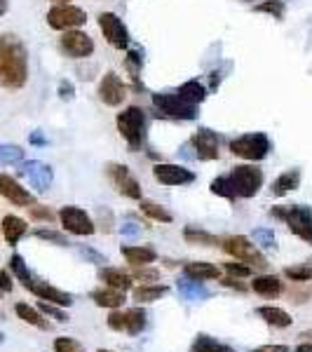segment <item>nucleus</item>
Here are the masks:
<instances>
[{"instance_id":"obj_59","label":"nucleus","mask_w":312,"mask_h":352,"mask_svg":"<svg viewBox=\"0 0 312 352\" xmlns=\"http://www.w3.org/2000/svg\"><path fill=\"white\" fill-rule=\"evenodd\" d=\"M242 3H256V0H242Z\"/></svg>"},{"instance_id":"obj_54","label":"nucleus","mask_w":312,"mask_h":352,"mask_svg":"<svg viewBox=\"0 0 312 352\" xmlns=\"http://www.w3.org/2000/svg\"><path fill=\"white\" fill-rule=\"evenodd\" d=\"M28 141H31L33 146H45V144H47V141H45V136H43L41 132H33V134H31V139H28Z\"/></svg>"},{"instance_id":"obj_34","label":"nucleus","mask_w":312,"mask_h":352,"mask_svg":"<svg viewBox=\"0 0 312 352\" xmlns=\"http://www.w3.org/2000/svg\"><path fill=\"white\" fill-rule=\"evenodd\" d=\"M141 212L146 214L151 221H157V223H172L174 217L157 202H151V200H141Z\"/></svg>"},{"instance_id":"obj_36","label":"nucleus","mask_w":312,"mask_h":352,"mask_svg":"<svg viewBox=\"0 0 312 352\" xmlns=\"http://www.w3.org/2000/svg\"><path fill=\"white\" fill-rule=\"evenodd\" d=\"M209 188H212L214 195L225 197V200H235V190H232V184H230L228 176H219V179H214Z\"/></svg>"},{"instance_id":"obj_2","label":"nucleus","mask_w":312,"mask_h":352,"mask_svg":"<svg viewBox=\"0 0 312 352\" xmlns=\"http://www.w3.org/2000/svg\"><path fill=\"white\" fill-rule=\"evenodd\" d=\"M270 217L285 221L289 230L303 242L312 244V209L305 204H285V207H272Z\"/></svg>"},{"instance_id":"obj_47","label":"nucleus","mask_w":312,"mask_h":352,"mask_svg":"<svg viewBox=\"0 0 312 352\" xmlns=\"http://www.w3.org/2000/svg\"><path fill=\"white\" fill-rule=\"evenodd\" d=\"M225 272H228L230 277H249L252 275V265L247 263H237V261H232V263H225Z\"/></svg>"},{"instance_id":"obj_55","label":"nucleus","mask_w":312,"mask_h":352,"mask_svg":"<svg viewBox=\"0 0 312 352\" xmlns=\"http://www.w3.org/2000/svg\"><path fill=\"white\" fill-rule=\"evenodd\" d=\"M296 352H312V343H303V345H298Z\"/></svg>"},{"instance_id":"obj_16","label":"nucleus","mask_w":312,"mask_h":352,"mask_svg":"<svg viewBox=\"0 0 312 352\" xmlns=\"http://www.w3.org/2000/svg\"><path fill=\"white\" fill-rule=\"evenodd\" d=\"M0 195L8 202L16 204V207H33L36 204V195L28 192L19 181H14L10 174H0Z\"/></svg>"},{"instance_id":"obj_41","label":"nucleus","mask_w":312,"mask_h":352,"mask_svg":"<svg viewBox=\"0 0 312 352\" xmlns=\"http://www.w3.org/2000/svg\"><path fill=\"white\" fill-rule=\"evenodd\" d=\"M38 310H41L45 317H54V320L61 322V324H66V322H68V315H66L64 310H61V305H54V303H47V300H41V303H38Z\"/></svg>"},{"instance_id":"obj_32","label":"nucleus","mask_w":312,"mask_h":352,"mask_svg":"<svg viewBox=\"0 0 312 352\" xmlns=\"http://www.w3.org/2000/svg\"><path fill=\"white\" fill-rule=\"evenodd\" d=\"M190 352H235V350L216 338L207 336V333H197L190 345Z\"/></svg>"},{"instance_id":"obj_4","label":"nucleus","mask_w":312,"mask_h":352,"mask_svg":"<svg viewBox=\"0 0 312 352\" xmlns=\"http://www.w3.org/2000/svg\"><path fill=\"white\" fill-rule=\"evenodd\" d=\"M221 247H223V252L228 254V256L235 258V261H242V263L254 265V268H260V270L268 268V258H265L263 254L258 252L256 244H254L245 235H230V237H225V240L221 242Z\"/></svg>"},{"instance_id":"obj_58","label":"nucleus","mask_w":312,"mask_h":352,"mask_svg":"<svg viewBox=\"0 0 312 352\" xmlns=\"http://www.w3.org/2000/svg\"><path fill=\"white\" fill-rule=\"evenodd\" d=\"M96 352H113V350H104V348H101V350H96Z\"/></svg>"},{"instance_id":"obj_48","label":"nucleus","mask_w":312,"mask_h":352,"mask_svg":"<svg viewBox=\"0 0 312 352\" xmlns=\"http://www.w3.org/2000/svg\"><path fill=\"white\" fill-rule=\"evenodd\" d=\"M78 252H80V256L85 261H89V263H96V265H106V263H109V258H106L104 254L94 252V249H89V247H80Z\"/></svg>"},{"instance_id":"obj_12","label":"nucleus","mask_w":312,"mask_h":352,"mask_svg":"<svg viewBox=\"0 0 312 352\" xmlns=\"http://www.w3.org/2000/svg\"><path fill=\"white\" fill-rule=\"evenodd\" d=\"M106 174H109L111 184L115 186V190L120 192V195L129 197V200H141V186L132 176V172H129L127 164L109 162L106 164Z\"/></svg>"},{"instance_id":"obj_56","label":"nucleus","mask_w":312,"mask_h":352,"mask_svg":"<svg viewBox=\"0 0 312 352\" xmlns=\"http://www.w3.org/2000/svg\"><path fill=\"white\" fill-rule=\"evenodd\" d=\"M8 12V0H0V16Z\"/></svg>"},{"instance_id":"obj_33","label":"nucleus","mask_w":312,"mask_h":352,"mask_svg":"<svg viewBox=\"0 0 312 352\" xmlns=\"http://www.w3.org/2000/svg\"><path fill=\"white\" fill-rule=\"evenodd\" d=\"M183 237L188 244H200V247H219L221 244L216 235H212V232H207L202 228H195V226H188V228L183 230Z\"/></svg>"},{"instance_id":"obj_28","label":"nucleus","mask_w":312,"mask_h":352,"mask_svg":"<svg viewBox=\"0 0 312 352\" xmlns=\"http://www.w3.org/2000/svg\"><path fill=\"white\" fill-rule=\"evenodd\" d=\"M14 312H16V317H19V320H24L26 324L41 329V331H47V329H49V322L45 320L43 312L38 310V308H31L28 303H16L14 305Z\"/></svg>"},{"instance_id":"obj_15","label":"nucleus","mask_w":312,"mask_h":352,"mask_svg":"<svg viewBox=\"0 0 312 352\" xmlns=\"http://www.w3.org/2000/svg\"><path fill=\"white\" fill-rule=\"evenodd\" d=\"M19 174L31 184V188H36L38 192L49 190L54 181V172L49 164H45L41 160H31V162H19Z\"/></svg>"},{"instance_id":"obj_22","label":"nucleus","mask_w":312,"mask_h":352,"mask_svg":"<svg viewBox=\"0 0 312 352\" xmlns=\"http://www.w3.org/2000/svg\"><path fill=\"white\" fill-rule=\"evenodd\" d=\"M183 275L192 277V280L207 282V280H219L221 270L214 263H207V261H190V263L183 265Z\"/></svg>"},{"instance_id":"obj_30","label":"nucleus","mask_w":312,"mask_h":352,"mask_svg":"<svg viewBox=\"0 0 312 352\" xmlns=\"http://www.w3.org/2000/svg\"><path fill=\"white\" fill-rule=\"evenodd\" d=\"M167 294H169L167 285H141L132 292V298L136 303H153V300H160Z\"/></svg>"},{"instance_id":"obj_57","label":"nucleus","mask_w":312,"mask_h":352,"mask_svg":"<svg viewBox=\"0 0 312 352\" xmlns=\"http://www.w3.org/2000/svg\"><path fill=\"white\" fill-rule=\"evenodd\" d=\"M52 3H56V5H71V0H52Z\"/></svg>"},{"instance_id":"obj_18","label":"nucleus","mask_w":312,"mask_h":352,"mask_svg":"<svg viewBox=\"0 0 312 352\" xmlns=\"http://www.w3.org/2000/svg\"><path fill=\"white\" fill-rule=\"evenodd\" d=\"M190 144L195 146V157H197V160L209 162V160H216V157H219V134L212 132V129H207V127L197 129Z\"/></svg>"},{"instance_id":"obj_11","label":"nucleus","mask_w":312,"mask_h":352,"mask_svg":"<svg viewBox=\"0 0 312 352\" xmlns=\"http://www.w3.org/2000/svg\"><path fill=\"white\" fill-rule=\"evenodd\" d=\"M87 21V12L76 5H56L47 12V24L54 31H71V28H80Z\"/></svg>"},{"instance_id":"obj_24","label":"nucleus","mask_w":312,"mask_h":352,"mask_svg":"<svg viewBox=\"0 0 312 352\" xmlns=\"http://www.w3.org/2000/svg\"><path fill=\"white\" fill-rule=\"evenodd\" d=\"M120 252L129 265H151L157 261V252L153 247H132V244H127Z\"/></svg>"},{"instance_id":"obj_13","label":"nucleus","mask_w":312,"mask_h":352,"mask_svg":"<svg viewBox=\"0 0 312 352\" xmlns=\"http://www.w3.org/2000/svg\"><path fill=\"white\" fill-rule=\"evenodd\" d=\"M61 52L71 59H89L94 52V41L87 36V33L78 31V28H71V31H64L59 41Z\"/></svg>"},{"instance_id":"obj_10","label":"nucleus","mask_w":312,"mask_h":352,"mask_svg":"<svg viewBox=\"0 0 312 352\" xmlns=\"http://www.w3.org/2000/svg\"><path fill=\"white\" fill-rule=\"evenodd\" d=\"M56 217H59L64 230H68L71 235L85 237V235H92V232L96 230L92 217H89L85 209L76 207V204H66V207H61V212L56 214Z\"/></svg>"},{"instance_id":"obj_46","label":"nucleus","mask_w":312,"mask_h":352,"mask_svg":"<svg viewBox=\"0 0 312 352\" xmlns=\"http://www.w3.org/2000/svg\"><path fill=\"white\" fill-rule=\"evenodd\" d=\"M28 214H31L33 221H43V223H54V221L59 219L49 207H36V204L28 207Z\"/></svg>"},{"instance_id":"obj_20","label":"nucleus","mask_w":312,"mask_h":352,"mask_svg":"<svg viewBox=\"0 0 312 352\" xmlns=\"http://www.w3.org/2000/svg\"><path fill=\"white\" fill-rule=\"evenodd\" d=\"M177 289H179L181 298L190 300V303H202V300L212 298V292L204 287V282L192 280V277H186V275L177 282Z\"/></svg>"},{"instance_id":"obj_5","label":"nucleus","mask_w":312,"mask_h":352,"mask_svg":"<svg viewBox=\"0 0 312 352\" xmlns=\"http://www.w3.org/2000/svg\"><path fill=\"white\" fill-rule=\"evenodd\" d=\"M232 190H235V197H256L258 190L263 188V172L256 167V164H237L232 167V172L228 174Z\"/></svg>"},{"instance_id":"obj_14","label":"nucleus","mask_w":312,"mask_h":352,"mask_svg":"<svg viewBox=\"0 0 312 352\" xmlns=\"http://www.w3.org/2000/svg\"><path fill=\"white\" fill-rule=\"evenodd\" d=\"M99 28L104 33V38L109 41L115 50H127L129 45V31L127 26L122 24V19L113 12H101L99 14Z\"/></svg>"},{"instance_id":"obj_39","label":"nucleus","mask_w":312,"mask_h":352,"mask_svg":"<svg viewBox=\"0 0 312 352\" xmlns=\"http://www.w3.org/2000/svg\"><path fill=\"white\" fill-rule=\"evenodd\" d=\"M285 275L293 282H308L312 280V263H300V265H291V268H285Z\"/></svg>"},{"instance_id":"obj_52","label":"nucleus","mask_w":312,"mask_h":352,"mask_svg":"<svg viewBox=\"0 0 312 352\" xmlns=\"http://www.w3.org/2000/svg\"><path fill=\"white\" fill-rule=\"evenodd\" d=\"M120 232L124 237H139L141 235V226L139 223H132V221H127V223L120 226Z\"/></svg>"},{"instance_id":"obj_1","label":"nucleus","mask_w":312,"mask_h":352,"mask_svg":"<svg viewBox=\"0 0 312 352\" xmlns=\"http://www.w3.org/2000/svg\"><path fill=\"white\" fill-rule=\"evenodd\" d=\"M28 80V54L12 33L0 36V87L19 89Z\"/></svg>"},{"instance_id":"obj_27","label":"nucleus","mask_w":312,"mask_h":352,"mask_svg":"<svg viewBox=\"0 0 312 352\" xmlns=\"http://www.w3.org/2000/svg\"><path fill=\"white\" fill-rule=\"evenodd\" d=\"M92 300L99 308H120V305L124 303V292H118V289L113 287H101V289H94L92 292Z\"/></svg>"},{"instance_id":"obj_60","label":"nucleus","mask_w":312,"mask_h":352,"mask_svg":"<svg viewBox=\"0 0 312 352\" xmlns=\"http://www.w3.org/2000/svg\"><path fill=\"white\" fill-rule=\"evenodd\" d=\"M99 3H101V0H99Z\"/></svg>"},{"instance_id":"obj_35","label":"nucleus","mask_w":312,"mask_h":352,"mask_svg":"<svg viewBox=\"0 0 312 352\" xmlns=\"http://www.w3.org/2000/svg\"><path fill=\"white\" fill-rule=\"evenodd\" d=\"M19 162H24V148H19L14 144H0V167Z\"/></svg>"},{"instance_id":"obj_53","label":"nucleus","mask_w":312,"mask_h":352,"mask_svg":"<svg viewBox=\"0 0 312 352\" xmlns=\"http://www.w3.org/2000/svg\"><path fill=\"white\" fill-rule=\"evenodd\" d=\"M249 352H289L287 345H260L256 350H249Z\"/></svg>"},{"instance_id":"obj_9","label":"nucleus","mask_w":312,"mask_h":352,"mask_svg":"<svg viewBox=\"0 0 312 352\" xmlns=\"http://www.w3.org/2000/svg\"><path fill=\"white\" fill-rule=\"evenodd\" d=\"M24 289L33 294V296H38L41 300H47V303H54V305H61V308H71L73 305V296L68 292H61V289L52 287L49 282H43L38 280L33 272H28L24 280H19Z\"/></svg>"},{"instance_id":"obj_51","label":"nucleus","mask_w":312,"mask_h":352,"mask_svg":"<svg viewBox=\"0 0 312 352\" xmlns=\"http://www.w3.org/2000/svg\"><path fill=\"white\" fill-rule=\"evenodd\" d=\"M219 282H221L223 287L235 289V292H240V294H245V292H247V287L242 285V282H237V277H219Z\"/></svg>"},{"instance_id":"obj_21","label":"nucleus","mask_w":312,"mask_h":352,"mask_svg":"<svg viewBox=\"0 0 312 352\" xmlns=\"http://www.w3.org/2000/svg\"><path fill=\"white\" fill-rule=\"evenodd\" d=\"M0 232H3L5 242H8L10 247H14V244H19L21 237L28 232V226L24 219L14 217V214H8V217L3 219V223H0Z\"/></svg>"},{"instance_id":"obj_44","label":"nucleus","mask_w":312,"mask_h":352,"mask_svg":"<svg viewBox=\"0 0 312 352\" xmlns=\"http://www.w3.org/2000/svg\"><path fill=\"white\" fill-rule=\"evenodd\" d=\"M54 352H85V348L71 336H59L54 340Z\"/></svg>"},{"instance_id":"obj_43","label":"nucleus","mask_w":312,"mask_h":352,"mask_svg":"<svg viewBox=\"0 0 312 352\" xmlns=\"http://www.w3.org/2000/svg\"><path fill=\"white\" fill-rule=\"evenodd\" d=\"M94 226H99L101 232H113V226H115V221H113V212H109V209H104V207H99V209H96Z\"/></svg>"},{"instance_id":"obj_31","label":"nucleus","mask_w":312,"mask_h":352,"mask_svg":"<svg viewBox=\"0 0 312 352\" xmlns=\"http://www.w3.org/2000/svg\"><path fill=\"white\" fill-rule=\"evenodd\" d=\"M177 94L181 96V99H186L188 104L192 106H197V104H202L204 99H207V89H204V85L200 80H188V82H183L181 87L177 89Z\"/></svg>"},{"instance_id":"obj_23","label":"nucleus","mask_w":312,"mask_h":352,"mask_svg":"<svg viewBox=\"0 0 312 352\" xmlns=\"http://www.w3.org/2000/svg\"><path fill=\"white\" fill-rule=\"evenodd\" d=\"M99 280L104 282L106 287H113L118 292H129L132 289V275H127L124 270H118V268H101L99 270Z\"/></svg>"},{"instance_id":"obj_37","label":"nucleus","mask_w":312,"mask_h":352,"mask_svg":"<svg viewBox=\"0 0 312 352\" xmlns=\"http://www.w3.org/2000/svg\"><path fill=\"white\" fill-rule=\"evenodd\" d=\"M256 12H263V14H270L275 16V19H282L285 16V0H263L260 5H256Z\"/></svg>"},{"instance_id":"obj_40","label":"nucleus","mask_w":312,"mask_h":352,"mask_svg":"<svg viewBox=\"0 0 312 352\" xmlns=\"http://www.w3.org/2000/svg\"><path fill=\"white\" fill-rule=\"evenodd\" d=\"M132 280L146 282V285H155V282L160 280V272H157L155 268H148V265H134Z\"/></svg>"},{"instance_id":"obj_29","label":"nucleus","mask_w":312,"mask_h":352,"mask_svg":"<svg viewBox=\"0 0 312 352\" xmlns=\"http://www.w3.org/2000/svg\"><path fill=\"white\" fill-rule=\"evenodd\" d=\"M252 289L263 298H275L282 294V282L275 275H260L252 282Z\"/></svg>"},{"instance_id":"obj_7","label":"nucleus","mask_w":312,"mask_h":352,"mask_svg":"<svg viewBox=\"0 0 312 352\" xmlns=\"http://www.w3.org/2000/svg\"><path fill=\"white\" fill-rule=\"evenodd\" d=\"M153 106H155L164 118H172V120H195L197 118V106H192L186 99H181L177 92L174 94H167V92L153 94Z\"/></svg>"},{"instance_id":"obj_25","label":"nucleus","mask_w":312,"mask_h":352,"mask_svg":"<svg viewBox=\"0 0 312 352\" xmlns=\"http://www.w3.org/2000/svg\"><path fill=\"white\" fill-rule=\"evenodd\" d=\"M256 315L260 317V320L265 322L268 327H275V329H287L291 327V315H289L287 310L282 308H275V305H263V308L256 310Z\"/></svg>"},{"instance_id":"obj_42","label":"nucleus","mask_w":312,"mask_h":352,"mask_svg":"<svg viewBox=\"0 0 312 352\" xmlns=\"http://www.w3.org/2000/svg\"><path fill=\"white\" fill-rule=\"evenodd\" d=\"M254 242H256L258 247H263V249H277V237H275V232L268 230V228L254 230Z\"/></svg>"},{"instance_id":"obj_49","label":"nucleus","mask_w":312,"mask_h":352,"mask_svg":"<svg viewBox=\"0 0 312 352\" xmlns=\"http://www.w3.org/2000/svg\"><path fill=\"white\" fill-rule=\"evenodd\" d=\"M14 289V282H12V275L8 270H0V296L10 294Z\"/></svg>"},{"instance_id":"obj_6","label":"nucleus","mask_w":312,"mask_h":352,"mask_svg":"<svg viewBox=\"0 0 312 352\" xmlns=\"http://www.w3.org/2000/svg\"><path fill=\"white\" fill-rule=\"evenodd\" d=\"M272 148L268 134L263 132H252V134H242L237 139L230 141V153L237 157H245L249 162H260L263 157H268V153Z\"/></svg>"},{"instance_id":"obj_26","label":"nucleus","mask_w":312,"mask_h":352,"mask_svg":"<svg viewBox=\"0 0 312 352\" xmlns=\"http://www.w3.org/2000/svg\"><path fill=\"white\" fill-rule=\"evenodd\" d=\"M298 186H300V169H287L285 174H280L275 181H272L270 192L277 197H282V195H287V192L296 190Z\"/></svg>"},{"instance_id":"obj_8","label":"nucleus","mask_w":312,"mask_h":352,"mask_svg":"<svg viewBox=\"0 0 312 352\" xmlns=\"http://www.w3.org/2000/svg\"><path fill=\"white\" fill-rule=\"evenodd\" d=\"M109 327L113 331H122L129 336H139L146 327H148V315L141 308H129V310H113L109 315Z\"/></svg>"},{"instance_id":"obj_50","label":"nucleus","mask_w":312,"mask_h":352,"mask_svg":"<svg viewBox=\"0 0 312 352\" xmlns=\"http://www.w3.org/2000/svg\"><path fill=\"white\" fill-rule=\"evenodd\" d=\"M59 96H61L64 101H71L73 96H76V87H73V82L61 80V82H59Z\"/></svg>"},{"instance_id":"obj_19","label":"nucleus","mask_w":312,"mask_h":352,"mask_svg":"<svg viewBox=\"0 0 312 352\" xmlns=\"http://www.w3.org/2000/svg\"><path fill=\"white\" fill-rule=\"evenodd\" d=\"M127 96V87L122 85L120 78L115 73H106L99 82V99L104 101L106 106H120Z\"/></svg>"},{"instance_id":"obj_17","label":"nucleus","mask_w":312,"mask_h":352,"mask_svg":"<svg viewBox=\"0 0 312 352\" xmlns=\"http://www.w3.org/2000/svg\"><path fill=\"white\" fill-rule=\"evenodd\" d=\"M153 176L160 181L162 186H186L195 181V174L190 169L181 167V164H155L153 167Z\"/></svg>"},{"instance_id":"obj_38","label":"nucleus","mask_w":312,"mask_h":352,"mask_svg":"<svg viewBox=\"0 0 312 352\" xmlns=\"http://www.w3.org/2000/svg\"><path fill=\"white\" fill-rule=\"evenodd\" d=\"M141 66H144V56H141V52H139V50H129L127 56H124V68L129 71L132 80H139Z\"/></svg>"},{"instance_id":"obj_45","label":"nucleus","mask_w":312,"mask_h":352,"mask_svg":"<svg viewBox=\"0 0 312 352\" xmlns=\"http://www.w3.org/2000/svg\"><path fill=\"white\" fill-rule=\"evenodd\" d=\"M33 235H36L38 240H45V242H54V244H59V247H66V244H68L66 235H61V232H56V230L38 228V230H33Z\"/></svg>"},{"instance_id":"obj_3","label":"nucleus","mask_w":312,"mask_h":352,"mask_svg":"<svg viewBox=\"0 0 312 352\" xmlns=\"http://www.w3.org/2000/svg\"><path fill=\"white\" fill-rule=\"evenodd\" d=\"M118 132L122 134V139L127 141L129 151L136 153L144 146V136H146V113L139 106H129L122 113H118Z\"/></svg>"}]
</instances>
